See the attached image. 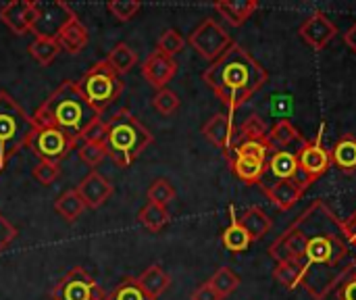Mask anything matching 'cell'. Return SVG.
Masks as SVG:
<instances>
[{
    "label": "cell",
    "mask_w": 356,
    "mask_h": 300,
    "mask_svg": "<svg viewBox=\"0 0 356 300\" xmlns=\"http://www.w3.org/2000/svg\"><path fill=\"white\" fill-rule=\"evenodd\" d=\"M294 223L307 240L300 261L302 288L315 300H323L356 274V248L346 236L344 221L325 200H315Z\"/></svg>",
    "instance_id": "1"
},
{
    "label": "cell",
    "mask_w": 356,
    "mask_h": 300,
    "mask_svg": "<svg viewBox=\"0 0 356 300\" xmlns=\"http://www.w3.org/2000/svg\"><path fill=\"white\" fill-rule=\"evenodd\" d=\"M202 79L234 113L265 88L269 73L248 50L234 42L215 63H211L202 73Z\"/></svg>",
    "instance_id": "2"
},
{
    "label": "cell",
    "mask_w": 356,
    "mask_h": 300,
    "mask_svg": "<svg viewBox=\"0 0 356 300\" xmlns=\"http://www.w3.org/2000/svg\"><path fill=\"white\" fill-rule=\"evenodd\" d=\"M98 117L100 115L90 106L77 81L67 79L38 106L31 119L35 127H54L79 142L83 129Z\"/></svg>",
    "instance_id": "3"
},
{
    "label": "cell",
    "mask_w": 356,
    "mask_h": 300,
    "mask_svg": "<svg viewBox=\"0 0 356 300\" xmlns=\"http://www.w3.org/2000/svg\"><path fill=\"white\" fill-rule=\"evenodd\" d=\"M152 142H154L152 134L127 109L117 111L106 121L104 150H106V157L121 169H127L129 165H134Z\"/></svg>",
    "instance_id": "4"
},
{
    "label": "cell",
    "mask_w": 356,
    "mask_h": 300,
    "mask_svg": "<svg viewBox=\"0 0 356 300\" xmlns=\"http://www.w3.org/2000/svg\"><path fill=\"white\" fill-rule=\"evenodd\" d=\"M35 132L33 119L4 90H0V169L23 148Z\"/></svg>",
    "instance_id": "5"
},
{
    "label": "cell",
    "mask_w": 356,
    "mask_h": 300,
    "mask_svg": "<svg viewBox=\"0 0 356 300\" xmlns=\"http://www.w3.org/2000/svg\"><path fill=\"white\" fill-rule=\"evenodd\" d=\"M77 86H79L81 94L86 96V100L90 102V106L98 115H102L123 94V88H125L121 75H117L106 61L92 65L81 75Z\"/></svg>",
    "instance_id": "6"
},
{
    "label": "cell",
    "mask_w": 356,
    "mask_h": 300,
    "mask_svg": "<svg viewBox=\"0 0 356 300\" xmlns=\"http://www.w3.org/2000/svg\"><path fill=\"white\" fill-rule=\"evenodd\" d=\"M275 152L269 138L267 140H246L234 144L232 152L227 155V161L232 165V171L242 180L244 184H261L267 171V161Z\"/></svg>",
    "instance_id": "7"
},
{
    "label": "cell",
    "mask_w": 356,
    "mask_h": 300,
    "mask_svg": "<svg viewBox=\"0 0 356 300\" xmlns=\"http://www.w3.org/2000/svg\"><path fill=\"white\" fill-rule=\"evenodd\" d=\"M27 148L40 161L58 165L71 155V150L77 148V140H73L69 134L54 129V127H35V132L31 134L27 142Z\"/></svg>",
    "instance_id": "8"
},
{
    "label": "cell",
    "mask_w": 356,
    "mask_h": 300,
    "mask_svg": "<svg viewBox=\"0 0 356 300\" xmlns=\"http://www.w3.org/2000/svg\"><path fill=\"white\" fill-rule=\"evenodd\" d=\"M52 300H106L102 286L83 269L73 267L52 288Z\"/></svg>",
    "instance_id": "9"
},
{
    "label": "cell",
    "mask_w": 356,
    "mask_h": 300,
    "mask_svg": "<svg viewBox=\"0 0 356 300\" xmlns=\"http://www.w3.org/2000/svg\"><path fill=\"white\" fill-rule=\"evenodd\" d=\"M298 157V177L296 182L307 190L311 184H315L321 175L327 173L332 165L330 150L321 144V134L313 142H305L300 150L296 152Z\"/></svg>",
    "instance_id": "10"
},
{
    "label": "cell",
    "mask_w": 356,
    "mask_h": 300,
    "mask_svg": "<svg viewBox=\"0 0 356 300\" xmlns=\"http://www.w3.org/2000/svg\"><path fill=\"white\" fill-rule=\"evenodd\" d=\"M190 46L207 61L215 63L234 42L229 33L215 21V19H204L192 33H190Z\"/></svg>",
    "instance_id": "11"
},
{
    "label": "cell",
    "mask_w": 356,
    "mask_h": 300,
    "mask_svg": "<svg viewBox=\"0 0 356 300\" xmlns=\"http://www.w3.org/2000/svg\"><path fill=\"white\" fill-rule=\"evenodd\" d=\"M42 17V6L31 0H13L0 8V21L17 35H25L35 29Z\"/></svg>",
    "instance_id": "12"
},
{
    "label": "cell",
    "mask_w": 356,
    "mask_h": 300,
    "mask_svg": "<svg viewBox=\"0 0 356 300\" xmlns=\"http://www.w3.org/2000/svg\"><path fill=\"white\" fill-rule=\"evenodd\" d=\"M338 29L332 23V19L325 13H313L305 19V23L300 25V38L315 50H323L334 38H336Z\"/></svg>",
    "instance_id": "13"
},
{
    "label": "cell",
    "mask_w": 356,
    "mask_h": 300,
    "mask_svg": "<svg viewBox=\"0 0 356 300\" xmlns=\"http://www.w3.org/2000/svg\"><path fill=\"white\" fill-rule=\"evenodd\" d=\"M177 73V63L173 56H167L165 52L161 50H154L146 56V61L142 63V75L144 79L156 88V90H163L167 88V84L175 77Z\"/></svg>",
    "instance_id": "14"
},
{
    "label": "cell",
    "mask_w": 356,
    "mask_h": 300,
    "mask_svg": "<svg viewBox=\"0 0 356 300\" xmlns=\"http://www.w3.org/2000/svg\"><path fill=\"white\" fill-rule=\"evenodd\" d=\"M54 38H56L60 50H63V52H69V54L81 52V50L88 46V42H90V33H88L86 25L79 21V17H77L73 10L67 13V19H65L63 25L56 29Z\"/></svg>",
    "instance_id": "15"
},
{
    "label": "cell",
    "mask_w": 356,
    "mask_h": 300,
    "mask_svg": "<svg viewBox=\"0 0 356 300\" xmlns=\"http://www.w3.org/2000/svg\"><path fill=\"white\" fill-rule=\"evenodd\" d=\"M77 194L81 196V200L86 203L88 209H100L113 194V186L111 182L98 173V171H90L79 184H77Z\"/></svg>",
    "instance_id": "16"
},
{
    "label": "cell",
    "mask_w": 356,
    "mask_h": 300,
    "mask_svg": "<svg viewBox=\"0 0 356 300\" xmlns=\"http://www.w3.org/2000/svg\"><path fill=\"white\" fill-rule=\"evenodd\" d=\"M202 134L211 144L221 148L225 157L232 152V148H234V121H232V115H225V113L213 115L204 123Z\"/></svg>",
    "instance_id": "17"
},
{
    "label": "cell",
    "mask_w": 356,
    "mask_h": 300,
    "mask_svg": "<svg viewBox=\"0 0 356 300\" xmlns=\"http://www.w3.org/2000/svg\"><path fill=\"white\" fill-rule=\"evenodd\" d=\"M271 175V184L275 182H288V180H294L298 177V157L296 152H290V150H275L269 161H267V171H265V177ZM267 184V186H271Z\"/></svg>",
    "instance_id": "18"
},
{
    "label": "cell",
    "mask_w": 356,
    "mask_h": 300,
    "mask_svg": "<svg viewBox=\"0 0 356 300\" xmlns=\"http://www.w3.org/2000/svg\"><path fill=\"white\" fill-rule=\"evenodd\" d=\"M263 190L267 192L269 200L280 209V211H290L305 194V188L294 182V180H288V182H275L271 186H263Z\"/></svg>",
    "instance_id": "19"
},
{
    "label": "cell",
    "mask_w": 356,
    "mask_h": 300,
    "mask_svg": "<svg viewBox=\"0 0 356 300\" xmlns=\"http://www.w3.org/2000/svg\"><path fill=\"white\" fill-rule=\"evenodd\" d=\"M257 8H259V4L254 0H221V2H215V10L221 17H225V21L232 23L234 27L242 25Z\"/></svg>",
    "instance_id": "20"
},
{
    "label": "cell",
    "mask_w": 356,
    "mask_h": 300,
    "mask_svg": "<svg viewBox=\"0 0 356 300\" xmlns=\"http://www.w3.org/2000/svg\"><path fill=\"white\" fill-rule=\"evenodd\" d=\"M138 284L150 299L156 300L171 286V278L161 269V265H150L138 276Z\"/></svg>",
    "instance_id": "21"
},
{
    "label": "cell",
    "mask_w": 356,
    "mask_h": 300,
    "mask_svg": "<svg viewBox=\"0 0 356 300\" xmlns=\"http://www.w3.org/2000/svg\"><path fill=\"white\" fill-rule=\"evenodd\" d=\"M332 163L344 171V173H353L356 171V138L355 136H344L336 142V146L330 150Z\"/></svg>",
    "instance_id": "22"
},
{
    "label": "cell",
    "mask_w": 356,
    "mask_h": 300,
    "mask_svg": "<svg viewBox=\"0 0 356 300\" xmlns=\"http://www.w3.org/2000/svg\"><path fill=\"white\" fill-rule=\"evenodd\" d=\"M238 219H240V223L244 226V230L248 232V236H250L252 242L261 240V238L271 230V219H269V215H267L263 209H259V207L246 209Z\"/></svg>",
    "instance_id": "23"
},
{
    "label": "cell",
    "mask_w": 356,
    "mask_h": 300,
    "mask_svg": "<svg viewBox=\"0 0 356 300\" xmlns=\"http://www.w3.org/2000/svg\"><path fill=\"white\" fill-rule=\"evenodd\" d=\"M232 211V223L223 230V236H221V242H223V246L229 251V253H244V251H248V246L252 244V240H250V236H248V232L244 230V226L240 223V219L234 215V209H229Z\"/></svg>",
    "instance_id": "24"
},
{
    "label": "cell",
    "mask_w": 356,
    "mask_h": 300,
    "mask_svg": "<svg viewBox=\"0 0 356 300\" xmlns=\"http://www.w3.org/2000/svg\"><path fill=\"white\" fill-rule=\"evenodd\" d=\"M54 209H56V213H58L67 223H73V221H77V219L83 215V211H86L88 207H86V203L81 200V196L77 194V190L73 188V190L63 192V194L54 200Z\"/></svg>",
    "instance_id": "25"
},
{
    "label": "cell",
    "mask_w": 356,
    "mask_h": 300,
    "mask_svg": "<svg viewBox=\"0 0 356 300\" xmlns=\"http://www.w3.org/2000/svg\"><path fill=\"white\" fill-rule=\"evenodd\" d=\"M269 142H271V146L273 148H280V150H284V148H288L290 144H294V142H298L300 146L307 142L305 138H302V134L288 121V119H280L271 129H269Z\"/></svg>",
    "instance_id": "26"
},
{
    "label": "cell",
    "mask_w": 356,
    "mask_h": 300,
    "mask_svg": "<svg viewBox=\"0 0 356 300\" xmlns=\"http://www.w3.org/2000/svg\"><path fill=\"white\" fill-rule=\"evenodd\" d=\"M27 50L33 56V61H38L42 67H48L58 56V52H63L54 35H35Z\"/></svg>",
    "instance_id": "27"
},
{
    "label": "cell",
    "mask_w": 356,
    "mask_h": 300,
    "mask_svg": "<svg viewBox=\"0 0 356 300\" xmlns=\"http://www.w3.org/2000/svg\"><path fill=\"white\" fill-rule=\"evenodd\" d=\"M104 61L111 65V69H113L117 75H125V73H129V71L138 65V54H136L125 42H119V44L108 52V56H106Z\"/></svg>",
    "instance_id": "28"
},
{
    "label": "cell",
    "mask_w": 356,
    "mask_h": 300,
    "mask_svg": "<svg viewBox=\"0 0 356 300\" xmlns=\"http://www.w3.org/2000/svg\"><path fill=\"white\" fill-rule=\"evenodd\" d=\"M169 211L167 207L154 205V203H146L140 213H138V221L148 230V232H161L167 223H169Z\"/></svg>",
    "instance_id": "29"
},
{
    "label": "cell",
    "mask_w": 356,
    "mask_h": 300,
    "mask_svg": "<svg viewBox=\"0 0 356 300\" xmlns=\"http://www.w3.org/2000/svg\"><path fill=\"white\" fill-rule=\"evenodd\" d=\"M273 278L286 290H296L298 286H302V265L296 261H280L273 269Z\"/></svg>",
    "instance_id": "30"
},
{
    "label": "cell",
    "mask_w": 356,
    "mask_h": 300,
    "mask_svg": "<svg viewBox=\"0 0 356 300\" xmlns=\"http://www.w3.org/2000/svg\"><path fill=\"white\" fill-rule=\"evenodd\" d=\"M106 300H152L138 284V278H123L108 294Z\"/></svg>",
    "instance_id": "31"
},
{
    "label": "cell",
    "mask_w": 356,
    "mask_h": 300,
    "mask_svg": "<svg viewBox=\"0 0 356 300\" xmlns=\"http://www.w3.org/2000/svg\"><path fill=\"white\" fill-rule=\"evenodd\" d=\"M209 284L213 286V290H215L221 299H225V297H229V294H234V292L238 290L240 278H238L229 267H219V269L213 274V278L209 280Z\"/></svg>",
    "instance_id": "32"
},
{
    "label": "cell",
    "mask_w": 356,
    "mask_h": 300,
    "mask_svg": "<svg viewBox=\"0 0 356 300\" xmlns=\"http://www.w3.org/2000/svg\"><path fill=\"white\" fill-rule=\"evenodd\" d=\"M146 196H148V203H154V205L167 207V205L175 198V188L171 186V182H169V180L159 177V180H154V182L150 184V188H148Z\"/></svg>",
    "instance_id": "33"
},
{
    "label": "cell",
    "mask_w": 356,
    "mask_h": 300,
    "mask_svg": "<svg viewBox=\"0 0 356 300\" xmlns=\"http://www.w3.org/2000/svg\"><path fill=\"white\" fill-rule=\"evenodd\" d=\"M106 8L119 23H125V21H131L140 13L142 2H138V0H113L106 4Z\"/></svg>",
    "instance_id": "34"
},
{
    "label": "cell",
    "mask_w": 356,
    "mask_h": 300,
    "mask_svg": "<svg viewBox=\"0 0 356 300\" xmlns=\"http://www.w3.org/2000/svg\"><path fill=\"white\" fill-rule=\"evenodd\" d=\"M238 136H240V142H246V140H267L269 129H267V125L263 123V119H259L257 115H252V117H248V119L242 123Z\"/></svg>",
    "instance_id": "35"
},
{
    "label": "cell",
    "mask_w": 356,
    "mask_h": 300,
    "mask_svg": "<svg viewBox=\"0 0 356 300\" xmlns=\"http://www.w3.org/2000/svg\"><path fill=\"white\" fill-rule=\"evenodd\" d=\"M184 46H186V40L177 29H165L161 33V38H159V48L156 50L165 52L167 56H175V54H179L184 50Z\"/></svg>",
    "instance_id": "36"
},
{
    "label": "cell",
    "mask_w": 356,
    "mask_h": 300,
    "mask_svg": "<svg viewBox=\"0 0 356 300\" xmlns=\"http://www.w3.org/2000/svg\"><path fill=\"white\" fill-rule=\"evenodd\" d=\"M152 106L161 113V115H173L177 109H179V96L173 92V90H169V88H163V90H159L156 94H154V98H152Z\"/></svg>",
    "instance_id": "37"
},
{
    "label": "cell",
    "mask_w": 356,
    "mask_h": 300,
    "mask_svg": "<svg viewBox=\"0 0 356 300\" xmlns=\"http://www.w3.org/2000/svg\"><path fill=\"white\" fill-rule=\"evenodd\" d=\"M77 157L79 161H83L88 167H98L104 159H106V150L102 144H88V142H81L77 146Z\"/></svg>",
    "instance_id": "38"
},
{
    "label": "cell",
    "mask_w": 356,
    "mask_h": 300,
    "mask_svg": "<svg viewBox=\"0 0 356 300\" xmlns=\"http://www.w3.org/2000/svg\"><path fill=\"white\" fill-rule=\"evenodd\" d=\"M31 175L42 184V186H50L58 180L60 175V167L54 165V163H46V161H40L33 169H31Z\"/></svg>",
    "instance_id": "39"
},
{
    "label": "cell",
    "mask_w": 356,
    "mask_h": 300,
    "mask_svg": "<svg viewBox=\"0 0 356 300\" xmlns=\"http://www.w3.org/2000/svg\"><path fill=\"white\" fill-rule=\"evenodd\" d=\"M104 136H106V121H102L100 117L94 119L81 134L79 142H88V144H102L104 146Z\"/></svg>",
    "instance_id": "40"
},
{
    "label": "cell",
    "mask_w": 356,
    "mask_h": 300,
    "mask_svg": "<svg viewBox=\"0 0 356 300\" xmlns=\"http://www.w3.org/2000/svg\"><path fill=\"white\" fill-rule=\"evenodd\" d=\"M17 236H19L17 228L0 213V253H4Z\"/></svg>",
    "instance_id": "41"
},
{
    "label": "cell",
    "mask_w": 356,
    "mask_h": 300,
    "mask_svg": "<svg viewBox=\"0 0 356 300\" xmlns=\"http://www.w3.org/2000/svg\"><path fill=\"white\" fill-rule=\"evenodd\" d=\"M192 300H223V299L213 290V286H211L209 282H204V284H200V286L192 292Z\"/></svg>",
    "instance_id": "42"
},
{
    "label": "cell",
    "mask_w": 356,
    "mask_h": 300,
    "mask_svg": "<svg viewBox=\"0 0 356 300\" xmlns=\"http://www.w3.org/2000/svg\"><path fill=\"white\" fill-rule=\"evenodd\" d=\"M338 297L340 300H356V278H348L342 286H340V290H338Z\"/></svg>",
    "instance_id": "43"
},
{
    "label": "cell",
    "mask_w": 356,
    "mask_h": 300,
    "mask_svg": "<svg viewBox=\"0 0 356 300\" xmlns=\"http://www.w3.org/2000/svg\"><path fill=\"white\" fill-rule=\"evenodd\" d=\"M344 230H346V236H348L350 244L356 248V213L350 217V219H346V221H344Z\"/></svg>",
    "instance_id": "44"
},
{
    "label": "cell",
    "mask_w": 356,
    "mask_h": 300,
    "mask_svg": "<svg viewBox=\"0 0 356 300\" xmlns=\"http://www.w3.org/2000/svg\"><path fill=\"white\" fill-rule=\"evenodd\" d=\"M344 42L348 44V48H350V50H355L356 52V23L350 27V29H348V31H346V33H344Z\"/></svg>",
    "instance_id": "45"
},
{
    "label": "cell",
    "mask_w": 356,
    "mask_h": 300,
    "mask_svg": "<svg viewBox=\"0 0 356 300\" xmlns=\"http://www.w3.org/2000/svg\"><path fill=\"white\" fill-rule=\"evenodd\" d=\"M355 278H356V274H355Z\"/></svg>",
    "instance_id": "46"
},
{
    "label": "cell",
    "mask_w": 356,
    "mask_h": 300,
    "mask_svg": "<svg viewBox=\"0 0 356 300\" xmlns=\"http://www.w3.org/2000/svg\"><path fill=\"white\" fill-rule=\"evenodd\" d=\"M0 171H2V169H0Z\"/></svg>",
    "instance_id": "47"
}]
</instances>
